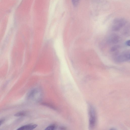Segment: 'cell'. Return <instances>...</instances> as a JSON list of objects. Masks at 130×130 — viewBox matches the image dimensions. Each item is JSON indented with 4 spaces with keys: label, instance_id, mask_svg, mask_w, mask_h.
<instances>
[{
    "label": "cell",
    "instance_id": "12",
    "mask_svg": "<svg viewBox=\"0 0 130 130\" xmlns=\"http://www.w3.org/2000/svg\"><path fill=\"white\" fill-rule=\"evenodd\" d=\"M3 122V120H0V126L1 125V124H2Z\"/></svg>",
    "mask_w": 130,
    "mask_h": 130
},
{
    "label": "cell",
    "instance_id": "2",
    "mask_svg": "<svg viewBox=\"0 0 130 130\" xmlns=\"http://www.w3.org/2000/svg\"><path fill=\"white\" fill-rule=\"evenodd\" d=\"M89 126L92 129L94 127L96 122V115L94 108L91 106H89Z\"/></svg>",
    "mask_w": 130,
    "mask_h": 130
},
{
    "label": "cell",
    "instance_id": "8",
    "mask_svg": "<svg viewBox=\"0 0 130 130\" xmlns=\"http://www.w3.org/2000/svg\"><path fill=\"white\" fill-rule=\"evenodd\" d=\"M57 127L56 125L55 124L51 125L45 128V130H53L55 129Z\"/></svg>",
    "mask_w": 130,
    "mask_h": 130
},
{
    "label": "cell",
    "instance_id": "1",
    "mask_svg": "<svg viewBox=\"0 0 130 130\" xmlns=\"http://www.w3.org/2000/svg\"><path fill=\"white\" fill-rule=\"evenodd\" d=\"M54 47L57 56L59 58L62 60L64 56V51L62 42L59 39H57L54 43Z\"/></svg>",
    "mask_w": 130,
    "mask_h": 130
},
{
    "label": "cell",
    "instance_id": "9",
    "mask_svg": "<svg viewBox=\"0 0 130 130\" xmlns=\"http://www.w3.org/2000/svg\"><path fill=\"white\" fill-rule=\"evenodd\" d=\"M80 0H72V4L74 6H77Z\"/></svg>",
    "mask_w": 130,
    "mask_h": 130
},
{
    "label": "cell",
    "instance_id": "7",
    "mask_svg": "<svg viewBox=\"0 0 130 130\" xmlns=\"http://www.w3.org/2000/svg\"><path fill=\"white\" fill-rule=\"evenodd\" d=\"M38 93V91L37 89H32L28 93V98L29 99H33Z\"/></svg>",
    "mask_w": 130,
    "mask_h": 130
},
{
    "label": "cell",
    "instance_id": "4",
    "mask_svg": "<svg viewBox=\"0 0 130 130\" xmlns=\"http://www.w3.org/2000/svg\"><path fill=\"white\" fill-rule=\"evenodd\" d=\"M129 52L128 51L122 53L121 54L117 56L116 60L118 62H122L129 60Z\"/></svg>",
    "mask_w": 130,
    "mask_h": 130
},
{
    "label": "cell",
    "instance_id": "5",
    "mask_svg": "<svg viewBox=\"0 0 130 130\" xmlns=\"http://www.w3.org/2000/svg\"><path fill=\"white\" fill-rule=\"evenodd\" d=\"M37 125L36 124H29L22 126L18 129L19 130H31L36 128Z\"/></svg>",
    "mask_w": 130,
    "mask_h": 130
},
{
    "label": "cell",
    "instance_id": "6",
    "mask_svg": "<svg viewBox=\"0 0 130 130\" xmlns=\"http://www.w3.org/2000/svg\"><path fill=\"white\" fill-rule=\"evenodd\" d=\"M119 40V37L116 35H113L109 37L108 40V42L111 43H116Z\"/></svg>",
    "mask_w": 130,
    "mask_h": 130
},
{
    "label": "cell",
    "instance_id": "11",
    "mask_svg": "<svg viewBox=\"0 0 130 130\" xmlns=\"http://www.w3.org/2000/svg\"><path fill=\"white\" fill-rule=\"evenodd\" d=\"M126 44L127 46H129L130 45V41L129 40L127 41L126 42Z\"/></svg>",
    "mask_w": 130,
    "mask_h": 130
},
{
    "label": "cell",
    "instance_id": "10",
    "mask_svg": "<svg viewBox=\"0 0 130 130\" xmlns=\"http://www.w3.org/2000/svg\"><path fill=\"white\" fill-rule=\"evenodd\" d=\"M25 114L23 112H20L17 113L14 115V116L18 117L23 116L25 115Z\"/></svg>",
    "mask_w": 130,
    "mask_h": 130
},
{
    "label": "cell",
    "instance_id": "3",
    "mask_svg": "<svg viewBox=\"0 0 130 130\" xmlns=\"http://www.w3.org/2000/svg\"><path fill=\"white\" fill-rule=\"evenodd\" d=\"M126 23V20L122 18L115 19L113 21L111 25L112 30L118 31L125 25Z\"/></svg>",
    "mask_w": 130,
    "mask_h": 130
}]
</instances>
